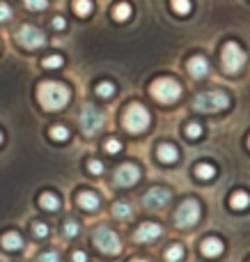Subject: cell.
<instances>
[{
	"label": "cell",
	"instance_id": "obj_1",
	"mask_svg": "<svg viewBox=\"0 0 250 262\" xmlns=\"http://www.w3.org/2000/svg\"><path fill=\"white\" fill-rule=\"evenodd\" d=\"M37 99H39V104L44 106L46 111H60L62 106L69 104L71 92H69V88L62 85V83L46 81V83H41L39 90H37Z\"/></svg>",
	"mask_w": 250,
	"mask_h": 262
},
{
	"label": "cell",
	"instance_id": "obj_2",
	"mask_svg": "<svg viewBox=\"0 0 250 262\" xmlns=\"http://www.w3.org/2000/svg\"><path fill=\"white\" fill-rule=\"evenodd\" d=\"M230 106V97L220 90H211V92H202L195 97L193 101V108L202 111V113H218V111L228 108Z\"/></svg>",
	"mask_w": 250,
	"mask_h": 262
},
{
	"label": "cell",
	"instance_id": "obj_3",
	"mask_svg": "<svg viewBox=\"0 0 250 262\" xmlns=\"http://www.w3.org/2000/svg\"><path fill=\"white\" fill-rule=\"evenodd\" d=\"M124 127L127 131H131V134H140V131H145L149 127V113H147V108L142 104H131L127 108V113H124Z\"/></svg>",
	"mask_w": 250,
	"mask_h": 262
},
{
	"label": "cell",
	"instance_id": "obj_4",
	"mask_svg": "<svg viewBox=\"0 0 250 262\" xmlns=\"http://www.w3.org/2000/svg\"><path fill=\"white\" fill-rule=\"evenodd\" d=\"M152 95L159 101H163V104H170V101L179 99L182 85H179L177 81H172V78H159V81H154V85H152Z\"/></svg>",
	"mask_w": 250,
	"mask_h": 262
},
{
	"label": "cell",
	"instance_id": "obj_5",
	"mask_svg": "<svg viewBox=\"0 0 250 262\" xmlns=\"http://www.w3.org/2000/svg\"><path fill=\"white\" fill-rule=\"evenodd\" d=\"M243 62H246V53H243V49L237 44V41H228V44L223 46V67L228 74H237L239 69L243 67Z\"/></svg>",
	"mask_w": 250,
	"mask_h": 262
},
{
	"label": "cell",
	"instance_id": "obj_6",
	"mask_svg": "<svg viewBox=\"0 0 250 262\" xmlns=\"http://www.w3.org/2000/svg\"><path fill=\"white\" fill-rule=\"evenodd\" d=\"M92 239H94L96 249H101L108 255H115V253L122 251V242H119V237L115 235L113 230H108V228H96L94 235H92Z\"/></svg>",
	"mask_w": 250,
	"mask_h": 262
},
{
	"label": "cell",
	"instance_id": "obj_7",
	"mask_svg": "<svg viewBox=\"0 0 250 262\" xmlns=\"http://www.w3.org/2000/svg\"><path fill=\"white\" fill-rule=\"evenodd\" d=\"M174 221H177L179 228H191L195 226L197 221H200V203L197 200H184L182 207L177 209V214H174Z\"/></svg>",
	"mask_w": 250,
	"mask_h": 262
},
{
	"label": "cell",
	"instance_id": "obj_8",
	"mask_svg": "<svg viewBox=\"0 0 250 262\" xmlns=\"http://www.w3.org/2000/svg\"><path fill=\"white\" fill-rule=\"evenodd\" d=\"M16 41L23 46V49H39V46L46 44V37L39 28L35 26H21L16 32Z\"/></svg>",
	"mask_w": 250,
	"mask_h": 262
},
{
	"label": "cell",
	"instance_id": "obj_9",
	"mask_svg": "<svg viewBox=\"0 0 250 262\" xmlns=\"http://www.w3.org/2000/svg\"><path fill=\"white\" fill-rule=\"evenodd\" d=\"M104 127V115L94 108V106H85L81 113V129L85 136H94L96 131Z\"/></svg>",
	"mask_w": 250,
	"mask_h": 262
},
{
	"label": "cell",
	"instance_id": "obj_10",
	"mask_svg": "<svg viewBox=\"0 0 250 262\" xmlns=\"http://www.w3.org/2000/svg\"><path fill=\"white\" fill-rule=\"evenodd\" d=\"M142 203H145V207H149V209H163L165 205L170 203V191L163 189V186H154V189L147 191Z\"/></svg>",
	"mask_w": 250,
	"mask_h": 262
},
{
	"label": "cell",
	"instance_id": "obj_11",
	"mask_svg": "<svg viewBox=\"0 0 250 262\" xmlns=\"http://www.w3.org/2000/svg\"><path fill=\"white\" fill-rule=\"evenodd\" d=\"M140 180V168L136 163H124V166L117 168L115 172V184L117 186H131Z\"/></svg>",
	"mask_w": 250,
	"mask_h": 262
},
{
	"label": "cell",
	"instance_id": "obj_12",
	"mask_svg": "<svg viewBox=\"0 0 250 262\" xmlns=\"http://www.w3.org/2000/svg\"><path fill=\"white\" fill-rule=\"evenodd\" d=\"M161 232H163V228H161L159 223H142V226L136 230L133 239L136 242H152V239H156V237H161Z\"/></svg>",
	"mask_w": 250,
	"mask_h": 262
},
{
	"label": "cell",
	"instance_id": "obj_13",
	"mask_svg": "<svg viewBox=\"0 0 250 262\" xmlns=\"http://www.w3.org/2000/svg\"><path fill=\"white\" fill-rule=\"evenodd\" d=\"M188 72H191V76L202 78V76H207V72H209V62H207L202 55H195V58L188 60Z\"/></svg>",
	"mask_w": 250,
	"mask_h": 262
},
{
	"label": "cell",
	"instance_id": "obj_14",
	"mask_svg": "<svg viewBox=\"0 0 250 262\" xmlns=\"http://www.w3.org/2000/svg\"><path fill=\"white\" fill-rule=\"evenodd\" d=\"M223 251H225L223 242L216 239V237H209V239L202 242V253H205L207 258H218V255L223 253Z\"/></svg>",
	"mask_w": 250,
	"mask_h": 262
},
{
	"label": "cell",
	"instance_id": "obj_15",
	"mask_svg": "<svg viewBox=\"0 0 250 262\" xmlns=\"http://www.w3.org/2000/svg\"><path fill=\"white\" fill-rule=\"evenodd\" d=\"M159 159L163 163H174L179 159V152H177V147L174 145H168V143H163V145H159Z\"/></svg>",
	"mask_w": 250,
	"mask_h": 262
},
{
	"label": "cell",
	"instance_id": "obj_16",
	"mask_svg": "<svg viewBox=\"0 0 250 262\" xmlns=\"http://www.w3.org/2000/svg\"><path fill=\"white\" fill-rule=\"evenodd\" d=\"M3 249L5 251H18L23 246V237L18 235V232H7V235H3Z\"/></svg>",
	"mask_w": 250,
	"mask_h": 262
},
{
	"label": "cell",
	"instance_id": "obj_17",
	"mask_svg": "<svg viewBox=\"0 0 250 262\" xmlns=\"http://www.w3.org/2000/svg\"><path fill=\"white\" fill-rule=\"evenodd\" d=\"M78 205H81L83 209H87V212H94V209L99 207V198H96L92 191H83V193L78 195Z\"/></svg>",
	"mask_w": 250,
	"mask_h": 262
},
{
	"label": "cell",
	"instance_id": "obj_18",
	"mask_svg": "<svg viewBox=\"0 0 250 262\" xmlns=\"http://www.w3.org/2000/svg\"><path fill=\"white\" fill-rule=\"evenodd\" d=\"M39 205L44 209H48V212H55V209L60 207V198H58V195H53V193H44L39 198Z\"/></svg>",
	"mask_w": 250,
	"mask_h": 262
},
{
	"label": "cell",
	"instance_id": "obj_19",
	"mask_svg": "<svg viewBox=\"0 0 250 262\" xmlns=\"http://www.w3.org/2000/svg\"><path fill=\"white\" fill-rule=\"evenodd\" d=\"M230 205H232L234 209H246L248 205H250V195L246 193V191H239V193H234V195H232Z\"/></svg>",
	"mask_w": 250,
	"mask_h": 262
},
{
	"label": "cell",
	"instance_id": "obj_20",
	"mask_svg": "<svg viewBox=\"0 0 250 262\" xmlns=\"http://www.w3.org/2000/svg\"><path fill=\"white\" fill-rule=\"evenodd\" d=\"M113 16H115V21H127V18L131 16V5H129V3H119V5H115Z\"/></svg>",
	"mask_w": 250,
	"mask_h": 262
},
{
	"label": "cell",
	"instance_id": "obj_21",
	"mask_svg": "<svg viewBox=\"0 0 250 262\" xmlns=\"http://www.w3.org/2000/svg\"><path fill=\"white\" fill-rule=\"evenodd\" d=\"M73 12H76L78 16H87V14L92 12V3L90 0H73Z\"/></svg>",
	"mask_w": 250,
	"mask_h": 262
},
{
	"label": "cell",
	"instance_id": "obj_22",
	"mask_svg": "<svg viewBox=\"0 0 250 262\" xmlns=\"http://www.w3.org/2000/svg\"><path fill=\"white\" fill-rule=\"evenodd\" d=\"M182 255H184V249L179 244H172L168 251H165V260L168 262H179L182 260Z\"/></svg>",
	"mask_w": 250,
	"mask_h": 262
},
{
	"label": "cell",
	"instance_id": "obj_23",
	"mask_svg": "<svg viewBox=\"0 0 250 262\" xmlns=\"http://www.w3.org/2000/svg\"><path fill=\"white\" fill-rule=\"evenodd\" d=\"M195 175L200 177V180H211V177L216 175L214 166H207V163H200V166L195 168Z\"/></svg>",
	"mask_w": 250,
	"mask_h": 262
},
{
	"label": "cell",
	"instance_id": "obj_24",
	"mask_svg": "<svg viewBox=\"0 0 250 262\" xmlns=\"http://www.w3.org/2000/svg\"><path fill=\"white\" fill-rule=\"evenodd\" d=\"M113 214L117 219H127L129 214H131V207H129V203H115L113 205Z\"/></svg>",
	"mask_w": 250,
	"mask_h": 262
},
{
	"label": "cell",
	"instance_id": "obj_25",
	"mask_svg": "<svg viewBox=\"0 0 250 262\" xmlns=\"http://www.w3.org/2000/svg\"><path fill=\"white\" fill-rule=\"evenodd\" d=\"M51 138H53V140H67L69 138L67 127H60V124H55V127L51 129Z\"/></svg>",
	"mask_w": 250,
	"mask_h": 262
},
{
	"label": "cell",
	"instance_id": "obj_26",
	"mask_svg": "<svg viewBox=\"0 0 250 262\" xmlns=\"http://www.w3.org/2000/svg\"><path fill=\"white\" fill-rule=\"evenodd\" d=\"M41 67H46V69L62 67V58H60V55H51V58H44V60H41Z\"/></svg>",
	"mask_w": 250,
	"mask_h": 262
},
{
	"label": "cell",
	"instance_id": "obj_27",
	"mask_svg": "<svg viewBox=\"0 0 250 262\" xmlns=\"http://www.w3.org/2000/svg\"><path fill=\"white\" fill-rule=\"evenodd\" d=\"M172 9H174L177 14L191 12V0H172Z\"/></svg>",
	"mask_w": 250,
	"mask_h": 262
},
{
	"label": "cell",
	"instance_id": "obj_28",
	"mask_svg": "<svg viewBox=\"0 0 250 262\" xmlns=\"http://www.w3.org/2000/svg\"><path fill=\"white\" fill-rule=\"evenodd\" d=\"M113 92H115V85H113V83H108V81L96 85V95H99V97H110Z\"/></svg>",
	"mask_w": 250,
	"mask_h": 262
},
{
	"label": "cell",
	"instance_id": "obj_29",
	"mask_svg": "<svg viewBox=\"0 0 250 262\" xmlns=\"http://www.w3.org/2000/svg\"><path fill=\"white\" fill-rule=\"evenodd\" d=\"M62 230H64V235H67V237H76L78 232H81V226H78L76 221H67L62 226Z\"/></svg>",
	"mask_w": 250,
	"mask_h": 262
},
{
	"label": "cell",
	"instance_id": "obj_30",
	"mask_svg": "<svg viewBox=\"0 0 250 262\" xmlns=\"http://www.w3.org/2000/svg\"><path fill=\"white\" fill-rule=\"evenodd\" d=\"M23 5H26L28 9H35V12H39V9L48 7V0H23Z\"/></svg>",
	"mask_w": 250,
	"mask_h": 262
},
{
	"label": "cell",
	"instance_id": "obj_31",
	"mask_svg": "<svg viewBox=\"0 0 250 262\" xmlns=\"http://www.w3.org/2000/svg\"><path fill=\"white\" fill-rule=\"evenodd\" d=\"M32 232H35V237H46L48 235V226L41 221H35L32 223Z\"/></svg>",
	"mask_w": 250,
	"mask_h": 262
},
{
	"label": "cell",
	"instance_id": "obj_32",
	"mask_svg": "<svg viewBox=\"0 0 250 262\" xmlns=\"http://www.w3.org/2000/svg\"><path fill=\"white\" fill-rule=\"evenodd\" d=\"M200 134H202V127L197 122L186 124V136H188V138H200Z\"/></svg>",
	"mask_w": 250,
	"mask_h": 262
},
{
	"label": "cell",
	"instance_id": "obj_33",
	"mask_svg": "<svg viewBox=\"0 0 250 262\" xmlns=\"http://www.w3.org/2000/svg\"><path fill=\"white\" fill-rule=\"evenodd\" d=\"M87 168H90L92 175H101V172H104V163L96 161V159H92V161L87 163Z\"/></svg>",
	"mask_w": 250,
	"mask_h": 262
},
{
	"label": "cell",
	"instance_id": "obj_34",
	"mask_svg": "<svg viewBox=\"0 0 250 262\" xmlns=\"http://www.w3.org/2000/svg\"><path fill=\"white\" fill-rule=\"evenodd\" d=\"M12 18V7L7 3H0V21H7Z\"/></svg>",
	"mask_w": 250,
	"mask_h": 262
},
{
	"label": "cell",
	"instance_id": "obj_35",
	"mask_svg": "<svg viewBox=\"0 0 250 262\" xmlns=\"http://www.w3.org/2000/svg\"><path fill=\"white\" fill-rule=\"evenodd\" d=\"M106 149H108L110 154H115V152H119V149H122V143H119V140H115V138H110L108 143H106Z\"/></svg>",
	"mask_w": 250,
	"mask_h": 262
},
{
	"label": "cell",
	"instance_id": "obj_36",
	"mask_svg": "<svg viewBox=\"0 0 250 262\" xmlns=\"http://www.w3.org/2000/svg\"><path fill=\"white\" fill-rule=\"evenodd\" d=\"M60 255L58 253H41L39 255V262H58Z\"/></svg>",
	"mask_w": 250,
	"mask_h": 262
},
{
	"label": "cell",
	"instance_id": "obj_37",
	"mask_svg": "<svg viewBox=\"0 0 250 262\" xmlns=\"http://www.w3.org/2000/svg\"><path fill=\"white\" fill-rule=\"evenodd\" d=\"M53 26L58 28V30H64V28H67V21H64L62 16H58V18H53Z\"/></svg>",
	"mask_w": 250,
	"mask_h": 262
},
{
	"label": "cell",
	"instance_id": "obj_38",
	"mask_svg": "<svg viewBox=\"0 0 250 262\" xmlns=\"http://www.w3.org/2000/svg\"><path fill=\"white\" fill-rule=\"evenodd\" d=\"M71 260H73V262H87V255L83 253V251H76V253L71 255Z\"/></svg>",
	"mask_w": 250,
	"mask_h": 262
},
{
	"label": "cell",
	"instance_id": "obj_39",
	"mask_svg": "<svg viewBox=\"0 0 250 262\" xmlns=\"http://www.w3.org/2000/svg\"><path fill=\"white\" fill-rule=\"evenodd\" d=\"M131 262H147V260H131Z\"/></svg>",
	"mask_w": 250,
	"mask_h": 262
},
{
	"label": "cell",
	"instance_id": "obj_40",
	"mask_svg": "<svg viewBox=\"0 0 250 262\" xmlns=\"http://www.w3.org/2000/svg\"><path fill=\"white\" fill-rule=\"evenodd\" d=\"M0 143H3V131H0Z\"/></svg>",
	"mask_w": 250,
	"mask_h": 262
},
{
	"label": "cell",
	"instance_id": "obj_41",
	"mask_svg": "<svg viewBox=\"0 0 250 262\" xmlns=\"http://www.w3.org/2000/svg\"><path fill=\"white\" fill-rule=\"evenodd\" d=\"M248 145H250V138H248Z\"/></svg>",
	"mask_w": 250,
	"mask_h": 262
}]
</instances>
